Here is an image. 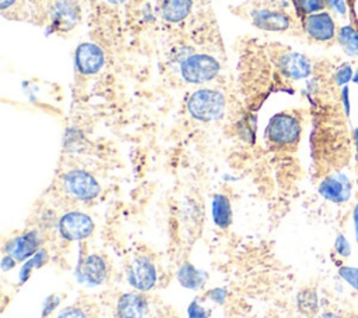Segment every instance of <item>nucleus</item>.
I'll list each match as a JSON object with an SVG mask.
<instances>
[{"label":"nucleus","mask_w":358,"mask_h":318,"mask_svg":"<svg viewBox=\"0 0 358 318\" xmlns=\"http://www.w3.org/2000/svg\"><path fill=\"white\" fill-rule=\"evenodd\" d=\"M225 110V96L217 89H199L187 99V112L199 121L218 120Z\"/></svg>","instance_id":"obj_1"},{"label":"nucleus","mask_w":358,"mask_h":318,"mask_svg":"<svg viewBox=\"0 0 358 318\" xmlns=\"http://www.w3.org/2000/svg\"><path fill=\"white\" fill-rule=\"evenodd\" d=\"M301 123L289 113H278L273 116L266 128L267 139L277 146H292L298 144L301 137Z\"/></svg>","instance_id":"obj_2"},{"label":"nucleus","mask_w":358,"mask_h":318,"mask_svg":"<svg viewBox=\"0 0 358 318\" xmlns=\"http://www.w3.org/2000/svg\"><path fill=\"white\" fill-rule=\"evenodd\" d=\"M180 73L187 82L204 84L218 75L220 63L213 56L196 53L182 61Z\"/></svg>","instance_id":"obj_3"},{"label":"nucleus","mask_w":358,"mask_h":318,"mask_svg":"<svg viewBox=\"0 0 358 318\" xmlns=\"http://www.w3.org/2000/svg\"><path fill=\"white\" fill-rule=\"evenodd\" d=\"M63 187L69 195L80 201H91L101 192V186L95 177L81 169L67 172L63 177Z\"/></svg>","instance_id":"obj_4"},{"label":"nucleus","mask_w":358,"mask_h":318,"mask_svg":"<svg viewBox=\"0 0 358 318\" xmlns=\"http://www.w3.org/2000/svg\"><path fill=\"white\" fill-rule=\"evenodd\" d=\"M126 276L131 287L140 292H148L154 287L157 282V269L151 259L138 255L129 262Z\"/></svg>","instance_id":"obj_5"},{"label":"nucleus","mask_w":358,"mask_h":318,"mask_svg":"<svg viewBox=\"0 0 358 318\" xmlns=\"http://www.w3.org/2000/svg\"><path fill=\"white\" fill-rule=\"evenodd\" d=\"M57 227L63 238L69 241H78L88 237L94 232V222L88 215L71 211L59 219Z\"/></svg>","instance_id":"obj_6"},{"label":"nucleus","mask_w":358,"mask_h":318,"mask_svg":"<svg viewBox=\"0 0 358 318\" xmlns=\"http://www.w3.org/2000/svg\"><path fill=\"white\" fill-rule=\"evenodd\" d=\"M74 61H76L77 70L81 74L91 75L101 71L105 63V54L98 45L84 42L76 49Z\"/></svg>","instance_id":"obj_7"},{"label":"nucleus","mask_w":358,"mask_h":318,"mask_svg":"<svg viewBox=\"0 0 358 318\" xmlns=\"http://www.w3.org/2000/svg\"><path fill=\"white\" fill-rule=\"evenodd\" d=\"M41 243L42 238L39 233L36 230H29L8 240L4 245V251L15 261H27L41 250Z\"/></svg>","instance_id":"obj_8"},{"label":"nucleus","mask_w":358,"mask_h":318,"mask_svg":"<svg viewBox=\"0 0 358 318\" xmlns=\"http://www.w3.org/2000/svg\"><path fill=\"white\" fill-rule=\"evenodd\" d=\"M80 21L77 0H55L50 7V22L62 32L70 31Z\"/></svg>","instance_id":"obj_9"},{"label":"nucleus","mask_w":358,"mask_h":318,"mask_svg":"<svg viewBox=\"0 0 358 318\" xmlns=\"http://www.w3.org/2000/svg\"><path fill=\"white\" fill-rule=\"evenodd\" d=\"M108 275L105 259L98 254H90L78 262L77 279L87 286H98L103 283Z\"/></svg>","instance_id":"obj_10"},{"label":"nucleus","mask_w":358,"mask_h":318,"mask_svg":"<svg viewBox=\"0 0 358 318\" xmlns=\"http://www.w3.org/2000/svg\"><path fill=\"white\" fill-rule=\"evenodd\" d=\"M319 194L336 204L345 202L351 195V181L344 173H333L322 180Z\"/></svg>","instance_id":"obj_11"},{"label":"nucleus","mask_w":358,"mask_h":318,"mask_svg":"<svg viewBox=\"0 0 358 318\" xmlns=\"http://www.w3.org/2000/svg\"><path fill=\"white\" fill-rule=\"evenodd\" d=\"M305 32L317 42H329L336 36V24L329 13L310 14L305 20Z\"/></svg>","instance_id":"obj_12"},{"label":"nucleus","mask_w":358,"mask_h":318,"mask_svg":"<svg viewBox=\"0 0 358 318\" xmlns=\"http://www.w3.org/2000/svg\"><path fill=\"white\" fill-rule=\"evenodd\" d=\"M280 73L291 80H302L310 74V61L296 52L282 53L277 61Z\"/></svg>","instance_id":"obj_13"},{"label":"nucleus","mask_w":358,"mask_h":318,"mask_svg":"<svg viewBox=\"0 0 358 318\" xmlns=\"http://www.w3.org/2000/svg\"><path fill=\"white\" fill-rule=\"evenodd\" d=\"M148 314V301L138 293H124L117 298L116 318H145Z\"/></svg>","instance_id":"obj_14"},{"label":"nucleus","mask_w":358,"mask_h":318,"mask_svg":"<svg viewBox=\"0 0 358 318\" xmlns=\"http://www.w3.org/2000/svg\"><path fill=\"white\" fill-rule=\"evenodd\" d=\"M252 21L259 29L270 32H282L287 31L291 25V18L285 13L267 8L253 10Z\"/></svg>","instance_id":"obj_15"},{"label":"nucleus","mask_w":358,"mask_h":318,"mask_svg":"<svg viewBox=\"0 0 358 318\" xmlns=\"http://www.w3.org/2000/svg\"><path fill=\"white\" fill-rule=\"evenodd\" d=\"M193 7V0H162L161 14L168 22L176 24L183 21Z\"/></svg>","instance_id":"obj_16"},{"label":"nucleus","mask_w":358,"mask_h":318,"mask_svg":"<svg viewBox=\"0 0 358 318\" xmlns=\"http://www.w3.org/2000/svg\"><path fill=\"white\" fill-rule=\"evenodd\" d=\"M211 216L214 223L221 227L227 229L232 222V209L231 202L224 194H215L211 201Z\"/></svg>","instance_id":"obj_17"},{"label":"nucleus","mask_w":358,"mask_h":318,"mask_svg":"<svg viewBox=\"0 0 358 318\" xmlns=\"http://www.w3.org/2000/svg\"><path fill=\"white\" fill-rule=\"evenodd\" d=\"M176 278H178V282L183 287L196 290V289H200L204 285L207 276H206L204 272L194 268L192 264L186 262L179 268V271L176 273Z\"/></svg>","instance_id":"obj_18"},{"label":"nucleus","mask_w":358,"mask_h":318,"mask_svg":"<svg viewBox=\"0 0 358 318\" xmlns=\"http://www.w3.org/2000/svg\"><path fill=\"white\" fill-rule=\"evenodd\" d=\"M296 305L303 315L312 318L319 310V300L316 292L313 289L301 290L296 297Z\"/></svg>","instance_id":"obj_19"},{"label":"nucleus","mask_w":358,"mask_h":318,"mask_svg":"<svg viewBox=\"0 0 358 318\" xmlns=\"http://www.w3.org/2000/svg\"><path fill=\"white\" fill-rule=\"evenodd\" d=\"M337 39L347 54L358 57V33L352 26H343L337 32Z\"/></svg>","instance_id":"obj_20"},{"label":"nucleus","mask_w":358,"mask_h":318,"mask_svg":"<svg viewBox=\"0 0 358 318\" xmlns=\"http://www.w3.org/2000/svg\"><path fill=\"white\" fill-rule=\"evenodd\" d=\"M46 261H48V252L45 250H39L38 252H35L31 258H28L22 264L20 271V282L24 283L29 278L31 272L36 268H41L43 264H46Z\"/></svg>","instance_id":"obj_21"},{"label":"nucleus","mask_w":358,"mask_h":318,"mask_svg":"<svg viewBox=\"0 0 358 318\" xmlns=\"http://www.w3.org/2000/svg\"><path fill=\"white\" fill-rule=\"evenodd\" d=\"M298 3L301 10L309 15L324 10V7L327 6L324 0H298Z\"/></svg>","instance_id":"obj_22"},{"label":"nucleus","mask_w":358,"mask_h":318,"mask_svg":"<svg viewBox=\"0 0 358 318\" xmlns=\"http://www.w3.org/2000/svg\"><path fill=\"white\" fill-rule=\"evenodd\" d=\"M340 276L358 292V268H351V266H341L338 269Z\"/></svg>","instance_id":"obj_23"},{"label":"nucleus","mask_w":358,"mask_h":318,"mask_svg":"<svg viewBox=\"0 0 358 318\" xmlns=\"http://www.w3.org/2000/svg\"><path fill=\"white\" fill-rule=\"evenodd\" d=\"M187 317L189 318H208L210 311L206 310L204 307H201L197 300H193L187 308Z\"/></svg>","instance_id":"obj_24"},{"label":"nucleus","mask_w":358,"mask_h":318,"mask_svg":"<svg viewBox=\"0 0 358 318\" xmlns=\"http://www.w3.org/2000/svg\"><path fill=\"white\" fill-rule=\"evenodd\" d=\"M334 248L336 251L341 255V257H348L351 254V247L350 243L347 241V238L343 234H338L334 243Z\"/></svg>","instance_id":"obj_25"},{"label":"nucleus","mask_w":358,"mask_h":318,"mask_svg":"<svg viewBox=\"0 0 358 318\" xmlns=\"http://www.w3.org/2000/svg\"><path fill=\"white\" fill-rule=\"evenodd\" d=\"M56 318H88V315L78 307H67L62 310Z\"/></svg>","instance_id":"obj_26"},{"label":"nucleus","mask_w":358,"mask_h":318,"mask_svg":"<svg viewBox=\"0 0 358 318\" xmlns=\"http://www.w3.org/2000/svg\"><path fill=\"white\" fill-rule=\"evenodd\" d=\"M351 75H352L351 67L348 64H345V66H343L341 68L337 70V73L334 74V81H336L337 85H343L351 78Z\"/></svg>","instance_id":"obj_27"},{"label":"nucleus","mask_w":358,"mask_h":318,"mask_svg":"<svg viewBox=\"0 0 358 318\" xmlns=\"http://www.w3.org/2000/svg\"><path fill=\"white\" fill-rule=\"evenodd\" d=\"M227 290L225 289H221V287H215V289H213V290H210L208 293H207V296L211 298V300H214L215 303H218V304H222L224 301H225V298H227Z\"/></svg>","instance_id":"obj_28"},{"label":"nucleus","mask_w":358,"mask_h":318,"mask_svg":"<svg viewBox=\"0 0 358 318\" xmlns=\"http://www.w3.org/2000/svg\"><path fill=\"white\" fill-rule=\"evenodd\" d=\"M59 304V297H56V296H49L48 298H46V301H45V305H43V312H42V317H46V315H49L53 310H55V307Z\"/></svg>","instance_id":"obj_29"},{"label":"nucleus","mask_w":358,"mask_h":318,"mask_svg":"<svg viewBox=\"0 0 358 318\" xmlns=\"http://www.w3.org/2000/svg\"><path fill=\"white\" fill-rule=\"evenodd\" d=\"M326 4L334 10H337L340 14L345 13V6H344V0H324Z\"/></svg>","instance_id":"obj_30"},{"label":"nucleus","mask_w":358,"mask_h":318,"mask_svg":"<svg viewBox=\"0 0 358 318\" xmlns=\"http://www.w3.org/2000/svg\"><path fill=\"white\" fill-rule=\"evenodd\" d=\"M15 262H17V261H15L11 255L6 254V255H4V258H3V262H1V268H3L4 271L11 269V268H14V266H15Z\"/></svg>","instance_id":"obj_31"},{"label":"nucleus","mask_w":358,"mask_h":318,"mask_svg":"<svg viewBox=\"0 0 358 318\" xmlns=\"http://www.w3.org/2000/svg\"><path fill=\"white\" fill-rule=\"evenodd\" d=\"M341 99H343V105H344V112H345V114H348L350 113V103H348V88L347 86L343 88Z\"/></svg>","instance_id":"obj_32"},{"label":"nucleus","mask_w":358,"mask_h":318,"mask_svg":"<svg viewBox=\"0 0 358 318\" xmlns=\"http://www.w3.org/2000/svg\"><path fill=\"white\" fill-rule=\"evenodd\" d=\"M352 220H354V229H355V240H357V243H358V201H357V205H355V208H354Z\"/></svg>","instance_id":"obj_33"},{"label":"nucleus","mask_w":358,"mask_h":318,"mask_svg":"<svg viewBox=\"0 0 358 318\" xmlns=\"http://www.w3.org/2000/svg\"><path fill=\"white\" fill-rule=\"evenodd\" d=\"M17 0H0V8L6 11L8 7H11Z\"/></svg>","instance_id":"obj_34"},{"label":"nucleus","mask_w":358,"mask_h":318,"mask_svg":"<svg viewBox=\"0 0 358 318\" xmlns=\"http://www.w3.org/2000/svg\"><path fill=\"white\" fill-rule=\"evenodd\" d=\"M319 318H343V317L338 314H334V312H323Z\"/></svg>","instance_id":"obj_35"},{"label":"nucleus","mask_w":358,"mask_h":318,"mask_svg":"<svg viewBox=\"0 0 358 318\" xmlns=\"http://www.w3.org/2000/svg\"><path fill=\"white\" fill-rule=\"evenodd\" d=\"M352 139H354V145H355V151L358 153V128H355L352 131Z\"/></svg>","instance_id":"obj_36"},{"label":"nucleus","mask_w":358,"mask_h":318,"mask_svg":"<svg viewBox=\"0 0 358 318\" xmlns=\"http://www.w3.org/2000/svg\"><path fill=\"white\" fill-rule=\"evenodd\" d=\"M106 3H109V4H123V3H126L127 0H105Z\"/></svg>","instance_id":"obj_37"},{"label":"nucleus","mask_w":358,"mask_h":318,"mask_svg":"<svg viewBox=\"0 0 358 318\" xmlns=\"http://www.w3.org/2000/svg\"><path fill=\"white\" fill-rule=\"evenodd\" d=\"M352 80H354V82H358V71H357V74L354 75V78H352Z\"/></svg>","instance_id":"obj_38"}]
</instances>
